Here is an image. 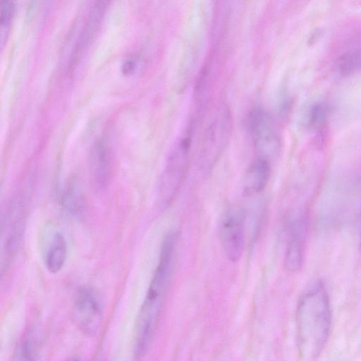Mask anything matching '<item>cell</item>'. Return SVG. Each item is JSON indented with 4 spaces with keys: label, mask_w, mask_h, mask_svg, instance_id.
<instances>
[{
    "label": "cell",
    "mask_w": 361,
    "mask_h": 361,
    "mask_svg": "<svg viewBox=\"0 0 361 361\" xmlns=\"http://www.w3.org/2000/svg\"><path fill=\"white\" fill-rule=\"evenodd\" d=\"M232 128L230 110L226 106L219 107L211 118L202 137L197 165L202 173L210 172L216 164L227 147Z\"/></svg>",
    "instance_id": "277c9868"
},
{
    "label": "cell",
    "mask_w": 361,
    "mask_h": 361,
    "mask_svg": "<svg viewBox=\"0 0 361 361\" xmlns=\"http://www.w3.org/2000/svg\"><path fill=\"white\" fill-rule=\"evenodd\" d=\"M90 161L94 184L98 188H104L109 182L112 171L111 154L105 142L98 140L92 145Z\"/></svg>",
    "instance_id": "8fae6325"
},
{
    "label": "cell",
    "mask_w": 361,
    "mask_h": 361,
    "mask_svg": "<svg viewBox=\"0 0 361 361\" xmlns=\"http://www.w3.org/2000/svg\"><path fill=\"white\" fill-rule=\"evenodd\" d=\"M36 2H37V0H30L29 4L27 6V18H30L32 16L34 9H35V6L36 5Z\"/></svg>",
    "instance_id": "44dd1931"
},
{
    "label": "cell",
    "mask_w": 361,
    "mask_h": 361,
    "mask_svg": "<svg viewBox=\"0 0 361 361\" xmlns=\"http://www.w3.org/2000/svg\"><path fill=\"white\" fill-rule=\"evenodd\" d=\"M41 345L39 331L34 328L27 331L21 338L16 350L18 359L25 360H36Z\"/></svg>",
    "instance_id": "5bb4252c"
},
{
    "label": "cell",
    "mask_w": 361,
    "mask_h": 361,
    "mask_svg": "<svg viewBox=\"0 0 361 361\" xmlns=\"http://www.w3.org/2000/svg\"><path fill=\"white\" fill-rule=\"evenodd\" d=\"M270 174V160L257 156L245 171L243 182L244 193L248 196L260 193L267 185Z\"/></svg>",
    "instance_id": "7c38bea8"
},
{
    "label": "cell",
    "mask_w": 361,
    "mask_h": 361,
    "mask_svg": "<svg viewBox=\"0 0 361 361\" xmlns=\"http://www.w3.org/2000/svg\"><path fill=\"white\" fill-rule=\"evenodd\" d=\"M298 345L304 360L316 358L322 351L331 329L329 296L324 285H312L301 297L296 314Z\"/></svg>",
    "instance_id": "7a4b0ae2"
},
{
    "label": "cell",
    "mask_w": 361,
    "mask_h": 361,
    "mask_svg": "<svg viewBox=\"0 0 361 361\" xmlns=\"http://www.w3.org/2000/svg\"><path fill=\"white\" fill-rule=\"evenodd\" d=\"M246 214L240 207L229 209L223 216L220 224V238L224 252L228 259L238 261L245 245V221Z\"/></svg>",
    "instance_id": "ba28073f"
},
{
    "label": "cell",
    "mask_w": 361,
    "mask_h": 361,
    "mask_svg": "<svg viewBox=\"0 0 361 361\" xmlns=\"http://www.w3.org/2000/svg\"><path fill=\"white\" fill-rule=\"evenodd\" d=\"M112 0H96L71 55L69 70L75 71L90 44L97 34Z\"/></svg>",
    "instance_id": "9c48e42d"
},
{
    "label": "cell",
    "mask_w": 361,
    "mask_h": 361,
    "mask_svg": "<svg viewBox=\"0 0 361 361\" xmlns=\"http://www.w3.org/2000/svg\"><path fill=\"white\" fill-rule=\"evenodd\" d=\"M67 257V244L64 235L59 231L54 233L46 247L44 264L53 274L59 272L63 267Z\"/></svg>",
    "instance_id": "4fadbf2b"
},
{
    "label": "cell",
    "mask_w": 361,
    "mask_h": 361,
    "mask_svg": "<svg viewBox=\"0 0 361 361\" xmlns=\"http://www.w3.org/2000/svg\"><path fill=\"white\" fill-rule=\"evenodd\" d=\"M25 207L20 197L9 200L1 214V275L6 274L20 251L24 233Z\"/></svg>",
    "instance_id": "5b68a950"
},
{
    "label": "cell",
    "mask_w": 361,
    "mask_h": 361,
    "mask_svg": "<svg viewBox=\"0 0 361 361\" xmlns=\"http://www.w3.org/2000/svg\"><path fill=\"white\" fill-rule=\"evenodd\" d=\"M360 248H361V243H360Z\"/></svg>",
    "instance_id": "7402d4cb"
},
{
    "label": "cell",
    "mask_w": 361,
    "mask_h": 361,
    "mask_svg": "<svg viewBox=\"0 0 361 361\" xmlns=\"http://www.w3.org/2000/svg\"><path fill=\"white\" fill-rule=\"evenodd\" d=\"M14 0H1L0 6V39L1 47H4L11 31L14 16Z\"/></svg>",
    "instance_id": "2e32d148"
},
{
    "label": "cell",
    "mask_w": 361,
    "mask_h": 361,
    "mask_svg": "<svg viewBox=\"0 0 361 361\" xmlns=\"http://www.w3.org/2000/svg\"><path fill=\"white\" fill-rule=\"evenodd\" d=\"M137 60L135 57H129L126 59L122 65V72L125 75H130L133 73L136 68Z\"/></svg>",
    "instance_id": "d6986e66"
},
{
    "label": "cell",
    "mask_w": 361,
    "mask_h": 361,
    "mask_svg": "<svg viewBox=\"0 0 361 361\" xmlns=\"http://www.w3.org/2000/svg\"><path fill=\"white\" fill-rule=\"evenodd\" d=\"M337 69L343 75H348L361 70V49L350 51L337 61Z\"/></svg>",
    "instance_id": "e0dca14e"
},
{
    "label": "cell",
    "mask_w": 361,
    "mask_h": 361,
    "mask_svg": "<svg viewBox=\"0 0 361 361\" xmlns=\"http://www.w3.org/2000/svg\"><path fill=\"white\" fill-rule=\"evenodd\" d=\"M73 320L84 334L92 336L99 329L103 318V303L99 293L90 286L76 292L73 305Z\"/></svg>",
    "instance_id": "8992f818"
},
{
    "label": "cell",
    "mask_w": 361,
    "mask_h": 361,
    "mask_svg": "<svg viewBox=\"0 0 361 361\" xmlns=\"http://www.w3.org/2000/svg\"><path fill=\"white\" fill-rule=\"evenodd\" d=\"M290 236L285 257V265L290 271L300 269L303 261L306 223L303 215L293 214L289 219Z\"/></svg>",
    "instance_id": "30bf717a"
},
{
    "label": "cell",
    "mask_w": 361,
    "mask_h": 361,
    "mask_svg": "<svg viewBox=\"0 0 361 361\" xmlns=\"http://www.w3.org/2000/svg\"><path fill=\"white\" fill-rule=\"evenodd\" d=\"M328 114L327 106L322 103L311 106L307 114V124L311 128L323 127Z\"/></svg>",
    "instance_id": "ac0fdd59"
},
{
    "label": "cell",
    "mask_w": 361,
    "mask_h": 361,
    "mask_svg": "<svg viewBox=\"0 0 361 361\" xmlns=\"http://www.w3.org/2000/svg\"><path fill=\"white\" fill-rule=\"evenodd\" d=\"M326 141V132L322 128V127L318 130L315 138H314V145L319 149H322L324 145H325Z\"/></svg>",
    "instance_id": "ffe728a7"
},
{
    "label": "cell",
    "mask_w": 361,
    "mask_h": 361,
    "mask_svg": "<svg viewBox=\"0 0 361 361\" xmlns=\"http://www.w3.org/2000/svg\"><path fill=\"white\" fill-rule=\"evenodd\" d=\"M248 128L258 156L270 160L280 149V139L269 113L255 106L248 115Z\"/></svg>",
    "instance_id": "52a82bcc"
},
{
    "label": "cell",
    "mask_w": 361,
    "mask_h": 361,
    "mask_svg": "<svg viewBox=\"0 0 361 361\" xmlns=\"http://www.w3.org/2000/svg\"><path fill=\"white\" fill-rule=\"evenodd\" d=\"M191 143L190 128L174 144L166 158L157 188L158 200L162 206L173 201L184 182L189 168Z\"/></svg>",
    "instance_id": "3957f363"
},
{
    "label": "cell",
    "mask_w": 361,
    "mask_h": 361,
    "mask_svg": "<svg viewBox=\"0 0 361 361\" xmlns=\"http://www.w3.org/2000/svg\"><path fill=\"white\" fill-rule=\"evenodd\" d=\"M59 202L63 211L69 215L78 216L82 211V198L75 186H68L61 195Z\"/></svg>",
    "instance_id": "9a60e30c"
},
{
    "label": "cell",
    "mask_w": 361,
    "mask_h": 361,
    "mask_svg": "<svg viewBox=\"0 0 361 361\" xmlns=\"http://www.w3.org/2000/svg\"><path fill=\"white\" fill-rule=\"evenodd\" d=\"M176 243V235L171 232L162 241L159 262L136 322L133 350L135 358L145 354L154 335L169 283Z\"/></svg>",
    "instance_id": "6da1fadb"
}]
</instances>
